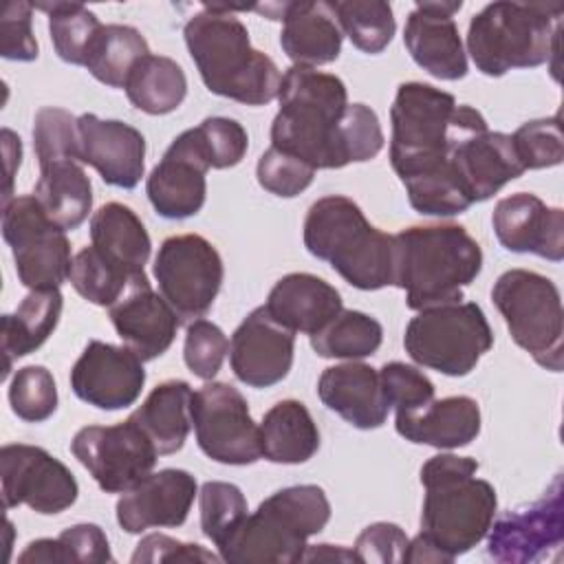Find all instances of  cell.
I'll return each mask as SVG.
<instances>
[{"label":"cell","instance_id":"11a10c76","mask_svg":"<svg viewBox=\"0 0 564 564\" xmlns=\"http://www.w3.org/2000/svg\"><path fill=\"white\" fill-rule=\"evenodd\" d=\"M2 145H4V156H7V189H4V196H2V205L9 203L13 196V176H15V165L20 167V161H22V143H20V137L15 132H11L9 128H2Z\"/></svg>","mask_w":564,"mask_h":564},{"label":"cell","instance_id":"cb8c5ba5","mask_svg":"<svg viewBox=\"0 0 564 564\" xmlns=\"http://www.w3.org/2000/svg\"><path fill=\"white\" fill-rule=\"evenodd\" d=\"M269 20H282L280 46L295 66H324L341 53V29L330 2H275L253 7Z\"/></svg>","mask_w":564,"mask_h":564},{"label":"cell","instance_id":"836d02e7","mask_svg":"<svg viewBox=\"0 0 564 564\" xmlns=\"http://www.w3.org/2000/svg\"><path fill=\"white\" fill-rule=\"evenodd\" d=\"M64 297L59 289L29 291L13 313L2 315V355L4 372L9 377L15 359L37 350L57 328Z\"/></svg>","mask_w":564,"mask_h":564},{"label":"cell","instance_id":"d6a6232c","mask_svg":"<svg viewBox=\"0 0 564 564\" xmlns=\"http://www.w3.org/2000/svg\"><path fill=\"white\" fill-rule=\"evenodd\" d=\"M260 449L269 463L300 465L319 449V430L302 401H278L260 423Z\"/></svg>","mask_w":564,"mask_h":564},{"label":"cell","instance_id":"816d5d0a","mask_svg":"<svg viewBox=\"0 0 564 564\" xmlns=\"http://www.w3.org/2000/svg\"><path fill=\"white\" fill-rule=\"evenodd\" d=\"M33 4L24 0H11L2 9L0 18V55L11 62L37 59V42L31 29Z\"/></svg>","mask_w":564,"mask_h":564},{"label":"cell","instance_id":"484cf974","mask_svg":"<svg viewBox=\"0 0 564 564\" xmlns=\"http://www.w3.org/2000/svg\"><path fill=\"white\" fill-rule=\"evenodd\" d=\"M319 401L357 430H377L386 423L390 403L379 370L361 361L328 366L317 381Z\"/></svg>","mask_w":564,"mask_h":564},{"label":"cell","instance_id":"f6af8a7d","mask_svg":"<svg viewBox=\"0 0 564 564\" xmlns=\"http://www.w3.org/2000/svg\"><path fill=\"white\" fill-rule=\"evenodd\" d=\"M513 150L520 165L527 170H544L560 165L564 159V139L560 128V115L533 119L522 123L511 134Z\"/></svg>","mask_w":564,"mask_h":564},{"label":"cell","instance_id":"4dcf8cb0","mask_svg":"<svg viewBox=\"0 0 564 564\" xmlns=\"http://www.w3.org/2000/svg\"><path fill=\"white\" fill-rule=\"evenodd\" d=\"M192 386L183 379H167L159 383L145 401L128 416L137 423L156 447L159 456L183 449L192 430Z\"/></svg>","mask_w":564,"mask_h":564},{"label":"cell","instance_id":"681fc988","mask_svg":"<svg viewBox=\"0 0 564 564\" xmlns=\"http://www.w3.org/2000/svg\"><path fill=\"white\" fill-rule=\"evenodd\" d=\"M315 172L317 170L304 163L302 159L286 154L273 145L267 152H262L256 165V178L260 187L280 198H293L300 192H304L313 183Z\"/></svg>","mask_w":564,"mask_h":564},{"label":"cell","instance_id":"7bdbcfd3","mask_svg":"<svg viewBox=\"0 0 564 564\" xmlns=\"http://www.w3.org/2000/svg\"><path fill=\"white\" fill-rule=\"evenodd\" d=\"M9 405L26 423H42L57 410V386L46 366L18 368L9 383Z\"/></svg>","mask_w":564,"mask_h":564},{"label":"cell","instance_id":"db71d44e","mask_svg":"<svg viewBox=\"0 0 564 564\" xmlns=\"http://www.w3.org/2000/svg\"><path fill=\"white\" fill-rule=\"evenodd\" d=\"M132 564H161V562H220V555H214L200 544L181 542L163 533H150L141 538L132 557Z\"/></svg>","mask_w":564,"mask_h":564},{"label":"cell","instance_id":"d4e9b609","mask_svg":"<svg viewBox=\"0 0 564 564\" xmlns=\"http://www.w3.org/2000/svg\"><path fill=\"white\" fill-rule=\"evenodd\" d=\"M108 313L123 346L141 361H152L167 352L181 324L163 295L152 291L148 275L134 278L123 297L112 304Z\"/></svg>","mask_w":564,"mask_h":564},{"label":"cell","instance_id":"e575fe53","mask_svg":"<svg viewBox=\"0 0 564 564\" xmlns=\"http://www.w3.org/2000/svg\"><path fill=\"white\" fill-rule=\"evenodd\" d=\"M130 104L152 117L174 112L187 95V77L178 62L165 55H145L126 82Z\"/></svg>","mask_w":564,"mask_h":564},{"label":"cell","instance_id":"c3c4849f","mask_svg":"<svg viewBox=\"0 0 564 564\" xmlns=\"http://www.w3.org/2000/svg\"><path fill=\"white\" fill-rule=\"evenodd\" d=\"M227 352H229V341L218 324L203 317L187 324L183 359L189 372H194V377L203 381H212L218 375Z\"/></svg>","mask_w":564,"mask_h":564},{"label":"cell","instance_id":"4316f807","mask_svg":"<svg viewBox=\"0 0 564 564\" xmlns=\"http://www.w3.org/2000/svg\"><path fill=\"white\" fill-rule=\"evenodd\" d=\"M449 165L471 205L491 198L509 181L524 174L511 134L491 132L489 128L460 141L452 152Z\"/></svg>","mask_w":564,"mask_h":564},{"label":"cell","instance_id":"277c9868","mask_svg":"<svg viewBox=\"0 0 564 564\" xmlns=\"http://www.w3.org/2000/svg\"><path fill=\"white\" fill-rule=\"evenodd\" d=\"M476 471L474 458L456 454H436L421 467V533L449 562L480 544L496 518V489Z\"/></svg>","mask_w":564,"mask_h":564},{"label":"cell","instance_id":"7402d4cb","mask_svg":"<svg viewBox=\"0 0 564 564\" xmlns=\"http://www.w3.org/2000/svg\"><path fill=\"white\" fill-rule=\"evenodd\" d=\"M198 494L196 478L176 467L148 474L117 500V522L126 533L152 527H181Z\"/></svg>","mask_w":564,"mask_h":564},{"label":"cell","instance_id":"f35d334b","mask_svg":"<svg viewBox=\"0 0 564 564\" xmlns=\"http://www.w3.org/2000/svg\"><path fill=\"white\" fill-rule=\"evenodd\" d=\"M35 9L48 15V33L59 59L73 66H86L97 33L99 18L82 2H40Z\"/></svg>","mask_w":564,"mask_h":564},{"label":"cell","instance_id":"60d3db41","mask_svg":"<svg viewBox=\"0 0 564 564\" xmlns=\"http://www.w3.org/2000/svg\"><path fill=\"white\" fill-rule=\"evenodd\" d=\"M145 275V273H141ZM139 275H128L119 267L110 264L93 245L84 247L75 258L70 267V284L73 289L88 300L95 306H106L110 308L117 304L123 293L128 291L130 282Z\"/></svg>","mask_w":564,"mask_h":564},{"label":"cell","instance_id":"83f0119b","mask_svg":"<svg viewBox=\"0 0 564 564\" xmlns=\"http://www.w3.org/2000/svg\"><path fill=\"white\" fill-rule=\"evenodd\" d=\"M394 427L410 443L458 449L480 434V408L465 394L434 399L416 412L394 414Z\"/></svg>","mask_w":564,"mask_h":564},{"label":"cell","instance_id":"f5cc1de1","mask_svg":"<svg viewBox=\"0 0 564 564\" xmlns=\"http://www.w3.org/2000/svg\"><path fill=\"white\" fill-rule=\"evenodd\" d=\"M408 535L394 522H372L355 540V555L370 564H401L408 551Z\"/></svg>","mask_w":564,"mask_h":564},{"label":"cell","instance_id":"8d00e7d4","mask_svg":"<svg viewBox=\"0 0 564 564\" xmlns=\"http://www.w3.org/2000/svg\"><path fill=\"white\" fill-rule=\"evenodd\" d=\"M20 564H106L115 562L99 524L82 522L64 529L55 540L40 538L18 555Z\"/></svg>","mask_w":564,"mask_h":564},{"label":"cell","instance_id":"9f6ffc18","mask_svg":"<svg viewBox=\"0 0 564 564\" xmlns=\"http://www.w3.org/2000/svg\"><path fill=\"white\" fill-rule=\"evenodd\" d=\"M300 562H359L352 549L333 544H308Z\"/></svg>","mask_w":564,"mask_h":564},{"label":"cell","instance_id":"b9f144b4","mask_svg":"<svg viewBox=\"0 0 564 564\" xmlns=\"http://www.w3.org/2000/svg\"><path fill=\"white\" fill-rule=\"evenodd\" d=\"M200 529L216 549H223L247 518V498L234 482L207 480L198 491Z\"/></svg>","mask_w":564,"mask_h":564},{"label":"cell","instance_id":"44dd1931","mask_svg":"<svg viewBox=\"0 0 564 564\" xmlns=\"http://www.w3.org/2000/svg\"><path fill=\"white\" fill-rule=\"evenodd\" d=\"M463 2H416L403 29L410 57L436 79L456 82L467 75V53L454 22Z\"/></svg>","mask_w":564,"mask_h":564},{"label":"cell","instance_id":"6da1fadb","mask_svg":"<svg viewBox=\"0 0 564 564\" xmlns=\"http://www.w3.org/2000/svg\"><path fill=\"white\" fill-rule=\"evenodd\" d=\"M390 123V165L403 185L447 172L454 148L487 130L476 108L423 82L399 84Z\"/></svg>","mask_w":564,"mask_h":564},{"label":"cell","instance_id":"4fadbf2b","mask_svg":"<svg viewBox=\"0 0 564 564\" xmlns=\"http://www.w3.org/2000/svg\"><path fill=\"white\" fill-rule=\"evenodd\" d=\"M192 425L200 452L223 465H253L262 458L260 425L238 388L209 381L192 394Z\"/></svg>","mask_w":564,"mask_h":564},{"label":"cell","instance_id":"f907efd6","mask_svg":"<svg viewBox=\"0 0 564 564\" xmlns=\"http://www.w3.org/2000/svg\"><path fill=\"white\" fill-rule=\"evenodd\" d=\"M381 386L394 414L416 412L434 401V383L419 368L403 361H388L379 370Z\"/></svg>","mask_w":564,"mask_h":564},{"label":"cell","instance_id":"74e56055","mask_svg":"<svg viewBox=\"0 0 564 564\" xmlns=\"http://www.w3.org/2000/svg\"><path fill=\"white\" fill-rule=\"evenodd\" d=\"M383 326L368 313L341 308L322 330L311 335L313 350L324 359H364L379 350Z\"/></svg>","mask_w":564,"mask_h":564},{"label":"cell","instance_id":"7dc6e473","mask_svg":"<svg viewBox=\"0 0 564 564\" xmlns=\"http://www.w3.org/2000/svg\"><path fill=\"white\" fill-rule=\"evenodd\" d=\"M33 150L37 165L64 156L77 159V117L55 106L40 108L33 119Z\"/></svg>","mask_w":564,"mask_h":564},{"label":"cell","instance_id":"9c48e42d","mask_svg":"<svg viewBox=\"0 0 564 564\" xmlns=\"http://www.w3.org/2000/svg\"><path fill=\"white\" fill-rule=\"evenodd\" d=\"M511 339L535 364L560 372L564 364V311L555 282L529 269L505 271L491 289Z\"/></svg>","mask_w":564,"mask_h":564},{"label":"cell","instance_id":"bcb514c9","mask_svg":"<svg viewBox=\"0 0 564 564\" xmlns=\"http://www.w3.org/2000/svg\"><path fill=\"white\" fill-rule=\"evenodd\" d=\"M200 150L214 170H227L238 165L249 148V137L242 123L229 117H207L196 128Z\"/></svg>","mask_w":564,"mask_h":564},{"label":"cell","instance_id":"ba28073f","mask_svg":"<svg viewBox=\"0 0 564 564\" xmlns=\"http://www.w3.org/2000/svg\"><path fill=\"white\" fill-rule=\"evenodd\" d=\"M562 4L511 2L485 4L469 20L467 51L487 77H502L513 68H533L557 51Z\"/></svg>","mask_w":564,"mask_h":564},{"label":"cell","instance_id":"f546056e","mask_svg":"<svg viewBox=\"0 0 564 564\" xmlns=\"http://www.w3.org/2000/svg\"><path fill=\"white\" fill-rule=\"evenodd\" d=\"M90 245L128 275L145 273L152 240L141 218L123 203H106L90 216Z\"/></svg>","mask_w":564,"mask_h":564},{"label":"cell","instance_id":"ee69618b","mask_svg":"<svg viewBox=\"0 0 564 564\" xmlns=\"http://www.w3.org/2000/svg\"><path fill=\"white\" fill-rule=\"evenodd\" d=\"M383 130L377 112L366 104H348L337 130L341 167L375 159L383 148Z\"/></svg>","mask_w":564,"mask_h":564},{"label":"cell","instance_id":"1f68e13d","mask_svg":"<svg viewBox=\"0 0 564 564\" xmlns=\"http://www.w3.org/2000/svg\"><path fill=\"white\" fill-rule=\"evenodd\" d=\"M33 196L48 218L64 231L77 229L93 209V185L84 163L73 156L40 163V178Z\"/></svg>","mask_w":564,"mask_h":564},{"label":"cell","instance_id":"8fae6325","mask_svg":"<svg viewBox=\"0 0 564 564\" xmlns=\"http://www.w3.org/2000/svg\"><path fill=\"white\" fill-rule=\"evenodd\" d=\"M2 238L11 247L18 280L29 291L59 289L73 267L70 242L33 194L2 205Z\"/></svg>","mask_w":564,"mask_h":564},{"label":"cell","instance_id":"5bb4252c","mask_svg":"<svg viewBox=\"0 0 564 564\" xmlns=\"http://www.w3.org/2000/svg\"><path fill=\"white\" fill-rule=\"evenodd\" d=\"M73 456L106 494H123L152 474L159 452L130 419L117 425H86L70 441Z\"/></svg>","mask_w":564,"mask_h":564},{"label":"cell","instance_id":"7c38bea8","mask_svg":"<svg viewBox=\"0 0 564 564\" xmlns=\"http://www.w3.org/2000/svg\"><path fill=\"white\" fill-rule=\"evenodd\" d=\"M159 293L181 322L200 319L223 286L225 267L218 249L198 234L170 236L154 258Z\"/></svg>","mask_w":564,"mask_h":564},{"label":"cell","instance_id":"7a4b0ae2","mask_svg":"<svg viewBox=\"0 0 564 564\" xmlns=\"http://www.w3.org/2000/svg\"><path fill=\"white\" fill-rule=\"evenodd\" d=\"M227 4H205L185 26L183 37L192 62L209 93L264 106L278 99L282 73L262 51L251 46L249 31Z\"/></svg>","mask_w":564,"mask_h":564},{"label":"cell","instance_id":"8992f818","mask_svg":"<svg viewBox=\"0 0 564 564\" xmlns=\"http://www.w3.org/2000/svg\"><path fill=\"white\" fill-rule=\"evenodd\" d=\"M278 101L271 145L315 170H339L337 130L348 106L346 84L330 73L291 66L282 75Z\"/></svg>","mask_w":564,"mask_h":564},{"label":"cell","instance_id":"ab89813d","mask_svg":"<svg viewBox=\"0 0 564 564\" xmlns=\"http://www.w3.org/2000/svg\"><path fill=\"white\" fill-rule=\"evenodd\" d=\"M341 33L348 35L355 48L377 55L397 31L392 7L383 0H339L330 2Z\"/></svg>","mask_w":564,"mask_h":564},{"label":"cell","instance_id":"2e32d148","mask_svg":"<svg viewBox=\"0 0 564 564\" xmlns=\"http://www.w3.org/2000/svg\"><path fill=\"white\" fill-rule=\"evenodd\" d=\"M560 476L544 498L502 513L487 531V553L500 564H529L564 542V498Z\"/></svg>","mask_w":564,"mask_h":564},{"label":"cell","instance_id":"5b68a950","mask_svg":"<svg viewBox=\"0 0 564 564\" xmlns=\"http://www.w3.org/2000/svg\"><path fill=\"white\" fill-rule=\"evenodd\" d=\"M304 247L355 289L377 291L394 284V236L370 225L348 196H322L308 207Z\"/></svg>","mask_w":564,"mask_h":564},{"label":"cell","instance_id":"30bf717a","mask_svg":"<svg viewBox=\"0 0 564 564\" xmlns=\"http://www.w3.org/2000/svg\"><path fill=\"white\" fill-rule=\"evenodd\" d=\"M491 346V326L476 302L423 308L408 322L403 335V348L414 364L447 377L469 375Z\"/></svg>","mask_w":564,"mask_h":564},{"label":"cell","instance_id":"52a82bcc","mask_svg":"<svg viewBox=\"0 0 564 564\" xmlns=\"http://www.w3.org/2000/svg\"><path fill=\"white\" fill-rule=\"evenodd\" d=\"M330 520V502L317 485H293L264 498L247 513L229 542L218 549L229 564H293L302 560L306 540Z\"/></svg>","mask_w":564,"mask_h":564},{"label":"cell","instance_id":"603a6c76","mask_svg":"<svg viewBox=\"0 0 564 564\" xmlns=\"http://www.w3.org/2000/svg\"><path fill=\"white\" fill-rule=\"evenodd\" d=\"M491 225L498 242L511 253H533L551 262L564 258V212L535 194L516 192L500 198Z\"/></svg>","mask_w":564,"mask_h":564},{"label":"cell","instance_id":"e0dca14e","mask_svg":"<svg viewBox=\"0 0 564 564\" xmlns=\"http://www.w3.org/2000/svg\"><path fill=\"white\" fill-rule=\"evenodd\" d=\"M70 388L77 399L97 410L130 408L143 386V361L128 348L90 339L70 368Z\"/></svg>","mask_w":564,"mask_h":564},{"label":"cell","instance_id":"9a60e30c","mask_svg":"<svg viewBox=\"0 0 564 564\" xmlns=\"http://www.w3.org/2000/svg\"><path fill=\"white\" fill-rule=\"evenodd\" d=\"M4 509L26 505L35 513L55 516L75 505L79 485L73 471L44 447L9 443L0 449Z\"/></svg>","mask_w":564,"mask_h":564},{"label":"cell","instance_id":"3957f363","mask_svg":"<svg viewBox=\"0 0 564 564\" xmlns=\"http://www.w3.org/2000/svg\"><path fill=\"white\" fill-rule=\"evenodd\" d=\"M482 271V249L460 225H412L394 234V284L405 306L423 311L463 300Z\"/></svg>","mask_w":564,"mask_h":564},{"label":"cell","instance_id":"6f0895ef","mask_svg":"<svg viewBox=\"0 0 564 564\" xmlns=\"http://www.w3.org/2000/svg\"><path fill=\"white\" fill-rule=\"evenodd\" d=\"M403 562H432V564H449V560L423 535L419 533L414 540L408 542L405 560Z\"/></svg>","mask_w":564,"mask_h":564},{"label":"cell","instance_id":"ac0fdd59","mask_svg":"<svg viewBox=\"0 0 564 564\" xmlns=\"http://www.w3.org/2000/svg\"><path fill=\"white\" fill-rule=\"evenodd\" d=\"M209 163L194 128L183 130L163 152L145 181V194L154 212L167 220L196 216L207 198Z\"/></svg>","mask_w":564,"mask_h":564},{"label":"cell","instance_id":"f1b7e54d","mask_svg":"<svg viewBox=\"0 0 564 564\" xmlns=\"http://www.w3.org/2000/svg\"><path fill=\"white\" fill-rule=\"evenodd\" d=\"M269 315L293 333L315 335L344 306L339 291L313 273L282 275L264 302Z\"/></svg>","mask_w":564,"mask_h":564},{"label":"cell","instance_id":"d6986e66","mask_svg":"<svg viewBox=\"0 0 564 564\" xmlns=\"http://www.w3.org/2000/svg\"><path fill=\"white\" fill-rule=\"evenodd\" d=\"M293 352L295 333L278 324L262 304L234 330L227 355L238 381L251 388H271L289 375Z\"/></svg>","mask_w":564,"mask_h":564},{"label":"cell","instance_id":"d590c367","mask_svg":"<svg viewBox=\"0 0 564 564\" xmlns=\"http://www.w3.org/2000/svg\"><path fill=\"white\" fill-rule=\"evenodd\" d=\"M145 55H150V46L141 31L130 24H104L93 42L86 68L97 82L126 88L132 68Z\"/></svg>","mask_w":564,"mask_h":564},{"label":"cell","instance_id":"ffe728a7","mask_svg":"<svg viewBox=\"0 0 564 564\" xmlns=\"http://www.w3.org/2000/svg\"><path fill=\"white\" fill-rule=\"evenodd\" d=\"M77 159L106 185L132 189L145 172V139L130 123L84 112L77 117Z\"/></svg>","mask_w":564,"mask_h":564}]
</instances>
